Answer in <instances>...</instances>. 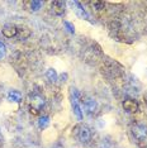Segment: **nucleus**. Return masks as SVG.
Listing matches in <instances>:
<instances>
[{"label": "nucleus", "mask_w": 147, "mask_h": 148, "mask_svg": "<svg viewBox=\"0 0 147 148\" xmlns=\"http://www.w3.org/2000/svg\"><path fill=\"white\" fill-rule=\"evenodd\" d=\"M45 105V99L39 95H33L29 99V113L33 115H38L41 113V109Z\"/></svg>", "instance_id": "obj_1"}, {"label": "nucleus", "mask_w": 147, "mask_h": 148, "mask_svg": "<svg viewBox=\"0 0 147 148\" xmlns=\"http://www.w3.org/2000/svg\"><path fill=\"white\" fill-rule=\"evenodd\" d=\"M76 137H78V139L80 142L82 143H86L90 140V138H91V132H90V129L86 125H80V127H76Z\"/></svg>", "instance_id": "obj_2"}, {"label": "nucleus", "mask_w": 147, "mask_h": 148, "mask_svg": "<svg viewBox=\"0 0 147 148\" xmlns=\"http://www.w3.org/2000/svg\"><path fill=\"white\" fill-rule=\"evenodd\" d=\"M132 133L137 140H145L147 138V127L143 124H136L132 128Z\"/></svg>", "instance_id": "obj_3"}, {"label": "nucleus", "mask_w": 147, "mask_h": 148, "mask_svg": "<svg viewBox=\"0 0 147 148\" xmlns=\"http://www.w3.org/2000/svg\"><path fill=\"white\" fill-rule=\"evenodd\" d=\"M81 101L84 103V106H85V109L88 110V113L93 114V113H95V112H96V108H98V104H96V101H95L94 99H91V97H86V96H84V97H82Z\"/></svg>", "instance_id": "obj_4"}, {"label": "nucleus", "mask_w": 147, "mask_h": 148, "mask_svg": "<svg viewBox=\"0 0 147 148\" xmlns=\"http://www.w3.org/2000/svg\"><path fill=\"white\" fill-rule=\"evenodd\" d=\"M122 105H123V109H124L127 113H136L137 110H138V104H137V101L133 99L124 100Z\"/></svg>", "instance_id": "obj_5"}, {"label": "nucleus", "mask_w": 147, "mask_h": 148, "mask_svg": "<svg viewBox=\"0 0 147 148\" xmlns=\"http://www.w3.org/2000/svg\"><path fill=\"white\" fill-rule=\"evenodd\" d=\"M3 34L6 38H13V37L18 36V27L13 25V24H6L3 27Z\"/></svg>", "instance_id": "obj_6"}, {"label": "nucleus", "mask_w": 147, "mask_h": 148, "mask_svg": "<svg viewBox=\"0 0 147 148\" xmlns=\"http://www.w3.org/2000/svg\"><path fill=\"white\" fill-rule=\"evenodd\" d=\"M52 12L55 13L56 15H62L65 13V3L62 1H53L51 4Z\"/></svg>", "instance_id": "obj_7"}, {"label": "nucleus", "mask_w": 147, "mask_h": 148, "mask_svg": "<svg viewBox=\"0 0 147 148\" xmlns=\"http://www.w3.org/2000/svg\"><path fill=\"white\" fill-rule=\"evenodd\" d=\"M24 5L28 6V8H27L28 10H31V12H38L39 9L42 8L43 3L39 1V0H32V1H25Z\"/></svg>", "instance_id": "obj_8"}, {"label": "nucleus", "mask_w": 147, "mask_h": 148, "mask_svg": "<svg viewBox=\"0 0 147 148\" xmlns=\"http://www.w3.org/2000/svg\"><path fill=\"white\" fill-rule=\"evenodd\" d=\"M8 100L12 103H21L22 100V94L19 91H15V90H13L8 94Z\"/></svg>", "instance_id": "obj_9"}, {"label": "nucleus", "mask_w": 147, "mask_h": 148, "mask_svg": "<svg viewBox=\"0 0 147 148\" xmlns=\"http://www.w3.org/2000/svg\"><path fill=\"white\" fill-rule=\"evenodd\" d=\"M72 108H74V113H75V115L79 118V119H81L82 118V113H81V108L78 104V99L76 97H74L72 99Z\"/></svg>", "instance_id": "obj_10"}, {"label": "nucleus", "mask_w": 147, "mask_h": 148, "mask_svg": "<svg viewBox=\"0 0 147 148\" xmlns=\"http://www.w3.org/2000/svg\"><path fill=\"white\" fill-rule=\"evenodd\" d=\"M74 5L76 6V12H78V14L81 16V18H85V19H89V15H88V13H86L84 9H82V6H81V4L80 3H74Z\"/></svg>", "instance_id": "obj_11"}, {"label": "nucleus", "mask_w": 147, "mask_h": 148, "mask_svg": "<svg viewBox=\"0 0 147 148\" xmlns=\"http://www.w3.org/2000/svg\"><path fill=\"white\" fill-rule=\"evenodd\" d=\"M31 36V31L28 28H18V37L22 39L24 38H28Z\"/></svg>", "instance_id": "obj_12"}, {"label": "nucleus", "mask_w": 147, "mask_h": 148, "mask_svg": "<svg viewBox=\"0 0 147 148\" xmlns=\"http://www.w3.org/2000/svg\"><path fill=\"white\" fill-rule=\"evenodd\" d=\"M46 76H47V79L51 82H55L56 80H57V73H56V71L53 69H49L47 71V73H46Z\"/></svg>", "instance_id": "obj_13"}, {"label": "nucleus", "mask_w": 147, "mask_h": 148, "mask_svg": "<svg viewBox=\"0 0 147 148\" xmlns=\"http://www.w3.org/2000/svg\"><path fill=\"white\" fill-rule=\"evenodd\" d=\"M90 5L93 6V8L95 9V10H103V9L105 8V4L103 1H99V0H95V1H91L90 3Z\"/></svg>", "instance_id": "obj_14"}, {"label": "nucleus", "mask_w": 147, "mask_h": 148, "mask_svg": "<svg viewBox=\"0 0 147 148\" xmlns=\"http://www.w3.org/2000/svg\"><path fill=\"white\" fill-rule=\"evenodd\" d=\"M38 124H39V127L41 128H46L49 124V119H48V116H43V118H41L39 119V122H38Z\"/></svg>", "instance_id": "obj_15"}, {"label": "nucleus", "mask_w": 147, "mask_h": 148, "mask_svg": "<svg viewBox=\"0 0 147 148\" xmlns=\"http://www.w3.org/2000/svg\"><path fill=\"white\" fill-rule=\"evenodd\" d=\"M5 55H6V47L3 42H0V60L4 58Z\"/></svg>", "instance_id": "obj_16"}, {"label": "nucleus", "mask_w": 147, "mask_h": 148, "mask_svg": "<svg viewBox=\"0 0 147 148\" xmlns=\"http://www.w3.org/2000/svg\"><path fill=\"white\" fill-rule=\"evenodd\" d=\"M65 25H66V28H67V31H69L70 33H74L75 28H74V25H72V24H70L69 22H65Z\"/></svg>", "instance_id": "obj_17"}, {"label": "nucleus", "mask_w": 147, "mask_h": 148, "mask_svg": "<svg viewBox=\"0 0 147 148\" xmlns=\"http://www.w3.org/2000/svg\"><path fill=\"white\" fill-rule=\"evenodd\" d=\"M1 140H3V137H1V133H0V143H1Z\"/></svg>", "instance_id": "obj_18"}]
</instances>
